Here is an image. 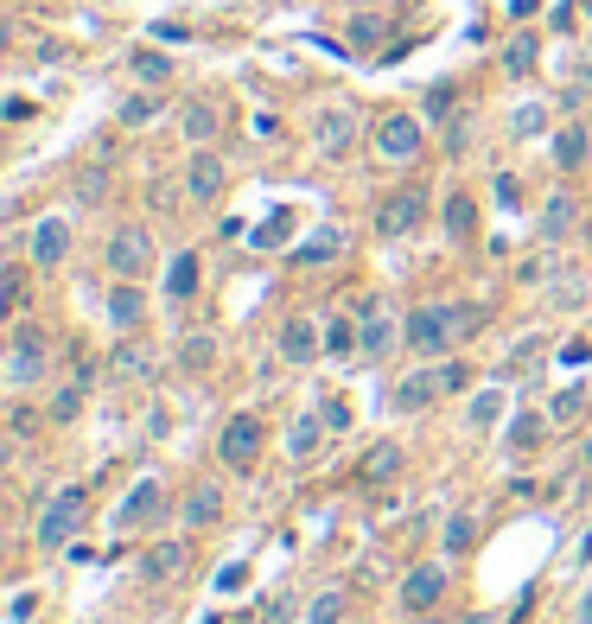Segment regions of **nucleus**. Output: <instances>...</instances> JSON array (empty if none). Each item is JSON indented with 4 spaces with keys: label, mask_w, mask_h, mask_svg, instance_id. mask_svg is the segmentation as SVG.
<instances>
[{
    "label": "nucleus",
    "mask_w": 592,
    "mask_h": 624,
    "mask_svg": "<svg viewBox=\"0 0 592 624\" xmlns=\"http://www.w3.org/2000/svg\"><path fill=\"white\" fill-rule=\"evenodd\" d=\"M472 542H478V516H472V510H459V516H452V523L440 529V548H446V554H472Z\"/></svg>",
    "instance_id": "obj_29"
},
{
    "label": "nucleus",
    "mask_w": 592,
    "mask_h": 624,
    "mask_svg": "<svg viewBox=\"0 0 592 624\" xmlns=\"http://www.w3.org/2000/svg\"><path fill=\"white\" fill-rule=\"evenodd\" d=\"M319 440H325V421H312V414H300V421L287 427V459H293V465H306L312 453H319Z\"/></svg>",
    "instance_id": "obj_24"
},
{
    "label": "nucleus",
    "mask_w": 592,
    "mask_h": 624,
    "mask_svg": "<svg viewBox=\"0 0 592 624\" xmlns=\"http://www.w3.org/2000/svg\"><path fill=\"white\" fill-rule=\"evenodd\" d=\"M325 351H332V357H351V351H357V312H351V319H332V332H325Z\"/></svg>",
    "instance_id": "obj_34"
},
{
    "label": "nucleus",
    "mask_w": 592,
    "mask_h": 624,
    "mask_svg": "<svg viewBox=\"0 0 592 624\" xmlns=\"http://www.w3.org/2000/svg\"><path fill=\"white\" fill-rule=\"evenodd\" d=\"M185 192H191V204H217L223 198V160H217V153H191Z\"/></svg>",
    "instance_id": "obj_15"
},
{
    "label": "nucleus",
    "mask_w": 592,
    "mask_h": 624,
    "mask_svg": "<svg viewBox=\"0 0 592 624\" xmlns=\"http://www.w3.org/2000/svg\"><path fill=\"white\" fill-rule=\"evenodd\" d=\"M160 115H166V102L147 90V96H128V102H121L115 121H121V128H147V121H160Z\"/></svg>",
    "instance_id": "obj_30"
},
{
    "label": "nucleus",
    "mask_w": 592,
    "mask_h": 624,
    "mask_svg": "<svg viewBox=\"0 0 592 624\" xmlns=\"http://www.w3.org/2000/svg\"><path fill=\"white\" fill-rule=\"evenodd\" d=\"M491 198L503 204V211H522V179H516V172H497V179H491Z\"/></svg>",
    "instance_id": "obj_36"
},
{
    "label": "nucleus",
    "mask_w": 592,
    "mask_h": 624,
    "mask_svg": "<svg viewBox=\"0 0 592 624\" xmlns=\"http://www.w3.org/2000/svg\"><path fill=\"white\" fill-rule=\"evenodd\" d=\"M554 166H561V172H580L586 166V128H580V121H567V128L561 134H554Z\"/></svg>",
    "instance_id": "obj_23"
},
{
    "label": "nucleus",
    "mask_w": 592,
    "mask_h": 624,
    "mask_svg": "<svg viewBox=\"0 0 592 624\" xmlns=\"http://www.w3.org/2000/svg\"><path fill=\"white\" fill-rule=\"evenodd\" d=\"M0 287H7V312H26V268L20 262H7V281Z\"/></svg>",
    "instance_id": "obj_40"
},
{
    "label": "nucleus",
    "mask_w": 592,
    "mask_h": 624,
    "mask_svg": "<svg viewBox=\"0 0 592 624\" xmlns=\"http://www.w3.org/2000/svg\"><path fill=\"white\" fill-rule=\"evenodd\" d=\"M217 516H223V491H217V484H198V491L185 497V523L204 529V523H217Z\"/></svg>",
    "instance_id": "obj_28"
},
{
    "label": "nucleus",
    "mask_w": 592,
    "mask_h": 624,
    "mask_svg": "<svg viewBox=\"0 0 592 624\" xmlns=\"http://www.w3.org/2000/svg\"><path fill=\"white\" fill-rule=\"evenodd\" d=\"M179 128H185V141H191V147H211V141H217V128H223L217 102H185Z\"/></svg>",
    "instance_id": "obj_20"
},
{
    "label": "nucleus",
    "mask_w": 592,
    "mask_h": 624,
    "mask_svg": "<svg viewBox=\"0 0 592 624\" xmlns=\"http://www.w3.org/2000/svg\"><path fill=\"white\" fill-rule=\"evenodd\" d=\"M274 351H281V363H312V357L325 351V344H319V325L293 312V319L281 325V332H274Z\"/></svg>",
    "instance_id": "obj_12"
},
{
    "label": "nucleus",
    "mask_w": 592,
    "mask_h": 624,
    "mask_svg": "<svg viewBox=\"0 0 592 624\" xmlns=\"http://www.w3.org/2000/svg\"><path fill=\"white\" fill-rule=\"evenodd\" d=\"M77 408H83V383H71V389H58V402H51L45 414H51V421H77Z\"/></svg>",
    "instance_id": "obj_39"
},
{
    "label": "nucleus",
    "mask_w": 592,
    "mask_h": 624,
    "mask_svg": "<svg viewBox=\"0 0 592 624\" xmlns=\"http://www.w3.org/2000/svg\"><path fill=\"white\" fill-rule=\"evenodd\" d=\"M529 64H535V39H516L510 51H503V71H516V77H522Z\"/></svg>",
    "instance_id": "obj_44"
},
{
    "label": "nucleus",
    "mask_w": 592,
    "mask_h": 624,
    "mask_svg": "<svg viewBox=\"0 0 592 624\" xmlns=\"http://www.w3.org/2000/svg\"><path fill=\"white\" fill-rule=\"evenodd\" d=\"M535 230H542V242L548 249H561V242L580 230V198H567V192H554L548 204H542V223H535Z\"/></svg>",
    "instance_id": "obj_14"
},
{
    "label": "nucleus",
    "mask_w": 592,
    "mask_h": 624,
    "mask_svg": "<svg viewBox=\"0 0 592 624\" xmlns=\"http://www.w3.org/2000/svg\"><path fill=\"white\" fill-rule=\"evenodd\" d=\"M102 192H109V172H96V166H83V172H77V198H83V204H96Z\"/></svg>",
    "instance_id": "obj_41"
},
{
    "label": "nucleus",
    "mask_w": 592,
    "mask_h": 624,
    "mask_svg": "<svg viewBox=\"0 0 592 624\" xmlns=\"http://www.w3.org/2000/svg\"><path fill=\"white\" fill-rule=\"evenodd\" d=\"M446 236L452 242H472L478 236V204H472V192H452L446 198Z\"/></svg>",
    "instance_id": "obj_22"
},
{
    "label": "nucleus",
    "mask_w": 592,
    "mask_h": 624,
    "mask_svg": "<svg viewBox=\"0 0 592 624\" xmlns=\"http://www.w3.org/2000/svg\"><path fill=\"white\" fill-rule=\"evenodd\" d=\"M141 319H147V293L134 287V281H115V293H109V325H115V332H134Z\"/></svg>",
    "instance_id": "obj_17"
},
{
    "label": "nucleus",
    "mask_w": 592,
    "mask_h": 624,
    "mask_svg": "<svg viewBox=\"0 0 592 624\" xmlns=\"http://www.w3.org/2000/svg\"><path fill=\"white\" fill-rule=\"evenodd\" d=\"M261 446H268L261 414H230L223 433H217V459L230 465V472H255V465H261Z\"/></svg>",
    "instance_id": "obj_5"
},
{
    "label": "nucleus",
    "mask_w": 592,
    "mask_h": 624,
    "mask_svg": "<svg viewBox=\"0 0 592 624\" xmlns=\"http://www.w3.org/2000/svg\"><path fill=\"white\" fill-rule=\"evenodd\" d=\"M64 255H71V223H64V217H39L26 230V262L32 268H58Z\"/></svg>",
    "instance_id": "obj_11"
},
{
    "label": "nucleus",
    "mask_w": 592,
    "mask_h": 624,
    "mask_svg": "<svg viewBox=\"0 0 592 624\" xmlns=\"http://www.w3.org/2000/svg\"><path fill=\"white\" fill-rule=\"evenodd\" d=\"M357 134H363L357 102H332V109H319V115H312V141H319L325 160H344V153L357 147Z\"/></svg>",
    "instance_id": "obj_7"
},
{
    "label": "nucleus",
    "mask_w": 592,
    "mask_h": 624,
    "mask_svg": "<svg viewBox=\"0 0 592 624\" xmlns=\"http://www.w3.org/2000/svg\"><path fill=\"white\" fill-rule=\"evenodd\" d=\"M134 77H141V83H166L172 77V58H166V51H134Z\"/></svg>",
    "instance_id": "obj_32"
},
{
    "label": "nucleus",
    "mask_w": 592,
    "mask_h": 624,
    "mask_svg": "<svg viewBox=\"0 0 592 624\" xmlns=\"http://www.w3.org/2000/svg\"><path fill=\"white\" fill-rule=\"evenodd\" d=\"M338 255H344V230L325 223V230H312L300 249H293V268H325V262H338Z\"/></svg>",
    "instance_id": "obj_16"
},
{
    "label": "nucleus",
    "mask_w": 592,
    "mask_h": 624,
    "mask_svg": "<svg viewBox=\"0 0 592 624\" xmlns=\"http://www.w3.org/2000/svg\"><path fill=\"white\" fill-rule=\"evenodd\" d=\"M287 223H293L287 211H274V217H268V223H261V230H255V249H274V242L287 236Z\"/></svg>",
    "instance_id": "obj_45"
},
{
    "label": "nucleus",
    "mask_w": 592,
    "mask_h": 624,
    "mask_svg": "<svg viewBox=\"0 0 592 624\" xmlns=\"http://www.w3.org/2000/svg\"><path fill=\"white\" fill-rule=\"evenodd\" d=\"M319 421H325V427H351V408H344V402H325Z\"/></svg>",
    "instance_id": "obj_47"
},
{
    "label": "nucleus",
    "mask_w": 592,
    "mask_h": 624,
    "mask_svg": "<svg viewBox=\"0 0 592 624\" xmlns=\"http://www.w3.org/2000/svg\"><path fill=\"white\" fill-rule=\"evenodd\" d=\"M580 561H592V529H586V542H580Z\"/></svg>",
    "instance_id": "obj_48"
},
{
    "label": "nucleus",
    "mask_w": 592,
    "mask_h": 624,
    "mask_svg": "<svg viewBox=\"0 0 592 624\" xmlns=\"http://www.w3.org/2000/svg\"><path fill=\"white\" fill-rule=\"evenodd\" d=\"M45 376H51V338L32 319H20L13 325V344H7V383L13 389H39Z\"/></svg>",
    "instance_id": "obj_3"
},
{
    "label": "nucleus",
    "mask_w": 592,
    "mask_h": 624,
    "mask_svg": "<svg viewBox=\"0 0 592 624\" xmlns=\"http://www.w3.org/2000/svg\"><path fill=\"white\" fill-rule=\"evenodd\" d=\"M395 465H402V446H376V453L363 459V478H389Z\"/></svg>",
    "instance_id": "obj_37"
},
{
    "label": "nucleus",
    "mask_w": 592,
    "mask_h": 624,
    "mask_svg": "<svg viewBox=\"0 0 592 624\" xmlns=\"http://www.w3.org/2000/svg\"><path fill=\"white\" fill-rule=\"evenodd\" d=\"M191 293H198V255H172V268H166V300L172 306H185L191 300Z\"/></svg>",
    "instance_id": "obj_21"
},
{
    "label": "nucleus",
    "mask_w": 592,
    "mask_h": 624,
    "mask_svg": "<svg viewBox=\"0 0 592 624\" xmlns=\"http://www.w3.org/2000/svg\"><path fill=\"white\" fill-rule=\"evenodd\" d=\"M83 516H90V491H77V484H71V491H58L45 504V516H39V548H64L83 529Z\"/></svg>",
    "instance_id": "obj_8"
},
{
    "label": "nucleus",
    "mask_w": 592,
    "mask_h": 624,
    "mask_svg": "<svg viewBox=\"0 0 592 624\" xmlns=\"http://www.w3.org/2000/svg\"><path fill=\"white\" fill-rule=\"evenodd\" d=\"M580 408H586V389H561V395L548 402V421L567 427V421H580Z\"/></svg>",
    "instance_id": "obj_33"
},
{
    "label": "nucleus",
    "mask_w": 592,
    "mask_h": 624,
    "mask_svg": "<svg viewBox=\"0 0 592 624\" xmlns=\"http://www.w3.org/2000/svg\"><path fill=\"white\" fill-rule=\"evenodd\" d=\"M185 561H191V548H185V542H153V548L141 554V574H147V580H179V574H185Z\"/></svg>",
    "instance_id": "obj_19"
},
{
    "label": "nucleus",
    "mask_w": 592,
    "mask_h": 624,
    "mask_svg": "<svg viewBox=\"0 0 592 624\" xmlns=\"http://www.w3.org/2000/svg\"><path fill=\"white\" fill-rule=\"evenodd\" d=\"M548 414H516V421L510 427H503V446H510V453H522V459H529V453H542V440H548Z\"/></svg>",
    "instance_id": "obj_18"
},
{
    "label": "nucleus",
    "mask_w": 592,
    "mask_h": 624,
    "mask_svg": "<svg viewBox=\"0 0 592 624\" xmlns=\"http://www.w3.org/2000/svg\"><path fill=\"white\" fill-rule=\"evenodd\" d=\"M211 624H217V618H211Z\"/></svg>",
    "instance_id": "obj_51"
},
{
    "label": "nucleus",
    "mask_w": 592,
    "mask_h": 624,
    "mask_svg": "<svg viewBox=\"0 0 592 624\" xmlns=\"http://www.w3.org/2000/svg\"><path fill=\"white\" fill-rule=\"evenodd\" d=\"M427 115H433V121L452 115V83H433V90H427Z\"/></svg>",
    "instance_id": "obj_46"
},
{
    "label": "nucleus",
    "mask_w": 592,
    "mask_h": 624,
    "mask_svg": "<svg viewBox=\"0 0 592 624\" xmlns=\"http://www.w3.org/2000/svg\"><path fill=\"white\" fill-rule=\"evenodd\" d=\"M109 370H115V376H153V351H147L141 338H121L115 357H109Z\"/></svg>",
    "instance_id": "obj_27"
},
{
    "label": "nucleus",
    "mask_w": 592,
    "mask_h": 624,
    "mask_svg": "<svg viewBox=\"0 0 592 624\" xmlns=\"http://www.w3.org/2000/svg\"><path fill=\"white\" fill-rule=\"evenodd\" d=\"M102 262H109L115 281H141V274L153 268V236L141 230V223H128V230H115V236H109Z\"/></svg>",
    "instance_id": "obj_9"
},
{
    "label": "nucleus",
    "mask_w": 592,
    "mask_h": 624,
    "mask_svg": "<svg viewBox=\"0 0 592 624\" xmlns=\"http://www.w3.org/2000/svg\"><path fill=\"white\" fill-rule=\"evenodd\" d=\"M427 223V185H395V192H382L376 204V236L382 242H402Z\"/></svg>",
    "instance_id": "obj_4"
},
{
    "label": "nucleus",
    "mask_w": 592,
    "mask_h": 624,
    "mask_svg": "<svg viewBox=\"0 0 592 624\" xmlns=\"http://www.w3.org/2000/svg\"><path fill=\"white\" fill-rule=\"evenodd\" d=\"M421 147H427V128H421L408 109H395V115L376 121V153H382L389 166H414V160H421Z\"/></svg>",
    "instance_id": "obj_6"
},
{
    "label": "nucleus",
    "mask_w": 592,
    "mask_h": 624,
    "mask_svg": "<svg viewBox=\"0 0 592 624\" xmlns=\"http://www.w3.org/2000/svg\"><path fill=\"white\" fill-rule=\"evenodd\" d=\"M166 510V491H160V478H147V484H134V504H121V523H147V516H160Z\"/></svg>",
    "instance_id": "obj_26"
},
{
    "label": "nucleus",
    "mask_w": 592,
    "mask_h": 624,
    "mask_svg": "<svg viewBox=\"0 0 592 624\" xmlns=\"http://www.w3.org/2000/svg\"><path fill=\"white\" fill-rule=\"evenodd\" d=\"M376 39H382V20H376V13H363V20L344 26V45H351V51H370Z\"/></svg>",
    "instance_id": "obj_35"
},
{
    "label": "nucleus",
    "mask_w": 592,
    "mask_h": 624,
    "mask_svg": "<svg viewBox=\"0 0 592 624\" xmlns=\"http://www.w3.org/2000/svg\"><path fill=\"white\" fill-rule=\"evenodd\" d=\"M344 605H351V593H344V586H332V593H319V599H312L306 624H338V618H344Z\"/></svg>",
    "instance_id": "obj_31"
},
{
    "label": "nucleus",
    "mask_w": 592,
    "mask_h": 624,
    "mask_svg": "<svg viewBox=\"0 0 592 624\" xmlns=\"http://www.w3.org/2000/svg\"><path fill=\"white\" fill-rule=\"evenodd\" d=\"M217 363V338L211 332H191V338H179V370L185 376H204Z\"/></svg>",
    "instance_id": "obj_25"
},
{
    "label": "nucleus",
    "mask_w": 592,
    "mask_h": 624,
    "mask_svg": "<svg viewBox=\"0 0 592 624\" xmlns=\"http://www.w3.org/2000/svg\"><path fill=\"white\" fill-rule=\"evenodd\" d=\"M465 624H491V618H465Z\"/></svg>",
    "instance_id": "obj_50"
},
{
    "label": "nucleus",
    "mask_w": 592,
    "mask_h": 624,
    "mask_svg": "<svg viewBox=\"0 0 592 624\" xmlns=\"http://www.w3.org/2000/svg\"><path fill=\"white\" fill-rule=\"evenodd\" d=\"M452 593V574L440 561H427V567H408V580H402V612L408 618H433L440 612V599Z\"/></svg>",
    "instance_id": "obj_10"
},
{
    "label": "nucleus",
    "mask_w": 592,
    "mask_h": 624,
    "mask_svg": "<svg viewBox=\"0 0 592 624\" xmlns=\"http://www.w3.org/2000/svg\"><path fill=\"white\" fill-rule=\"evenodd\" d=\"M497 414H503V395H497V389H484L478 402H472V427H491Z\"/></svg>",
    "instance_id": "obj_43"
},
{
    "label": "nucleus",
    "mask_w": 592,
    "mask_h": 624,
    "mask_svg": "<svg viewBox=\"0 0 592 624\" xmlns=\"http://www.w3.org/2000/svg\"><path fill=\"white\" fill-rule=\"evenodd\" d=\"M351 312H357V351L370 357V363H382L389 351H402V344H408V319H395L382 293H370V300H357Z\"/></svg>",
    "instance_id": "obj_2"
},
{
    "label": "nucleus",
    "mask_w": 592,
    "mask_h": 624,
    "mask_svg": "<svg viewBox=\"0 0 592 624\" xmlns=\"http://www.w3.org/2000/svg\"><path fill=\"white\" fill-rule=\"evenodd\" d=\"M433 395H446L440 370H414V376H402V383L389 389V408L395 414H421V408H433Z\"/></svg>",
    "instance_id": "obj_13"
},
{
    "label": "nucleus",
    "mask_w": 592,
    "mask_h": 624,
    "mask_svg": "<svg viewBox=\"0 0 592 624\" xmlns=\"http://www.w3.org/2000/svg\"><path fill=\"white\" fill-rule=\"evenodd\" d=\"M542 128H548V115L535 109V102H529V109H516V115H510V134H516V141H529V134H542Z\"/></svg>",
    "instance_id": "obj_38"
},
{
    "label": "nucleus",
    "mask_w": 592,
    "mask_h": 624,
    "mask_svg": "<svg viewBox=\"0 0 592 624\" xmlns=\"http://www.w3.org/2000/svg\"><path fill=\"white\" fill-rule=\"evenodd\" d=\"M440 389L446 395H465V389H472V363H440Z\"/></svg>",
    "instance_id": "obj_42"
},
{
    "label": "nucleus",
    "mask_w": 592,
    "mask_h": 624,
    "mask_svg": "<svg viewBox=\"0 0 592 624\" xmlns=\"http://www.w3.org/2000/svg\"><path fill=\"white\" fill-rule=\"evenodd\" d=\"M580 7H586V20H592V0H580Z\"/></svg>",
    "instance_id": "obj_49"
},
{
    "label": "nucleus",
    "mask_w": 592,
    "mask_h": 624,
    "mask_svg": "<svg viewBox=\"0 0 592 624\" xmlns=\"http://www.w3.org/2000/svg\"><path fill=\"white\" fill-rule=\"evenodd\" d=\"M478 312L452 306V300H433V306H414L408 312V351L414 357H452L465 338H472Z\"/></svg>",
    "instance_id": "obj_1"
}]
</instances>
